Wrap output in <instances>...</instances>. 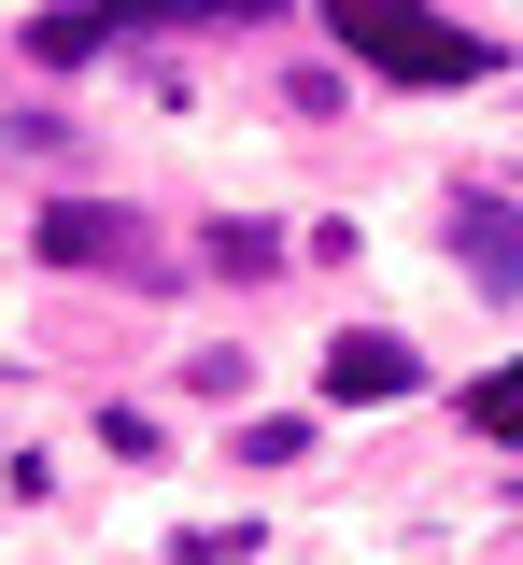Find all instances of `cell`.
I'll return each instance as SVG.
<instances>
[{
	"label": "cell",
	"instance_id": "6da1fadb",
	"mask_svg": "<svg viewBox=\"0 0 523 565\" xmlns=\"http://www.w3.org/2000/svg\"><path fill=\"white\" fill-rule=\"evenodd\" d=\"M325 29H340L382 85H481V71H495V43L452 29V14H425V0H325Z\"/></svg>",
	"mask_w": 523,
	"mask_h": 565
},
{
	"label": "cell",
	"instance_id": "7a4b0ae2",
	"mask_svg": "<svg viewBox=\"0 0 523 565\" xmlns=\"http://www.w3.org/2000/svg\"><path fill=\"white\" fill-rule=\"evenodd\" d=\"M255 14H284V0H72V14H29V57L85 71L99 43H128V29H255Z\"/></svg>",
	"mask_w": 523,
	"mask_h": 565
},
{
	"label": "cell",
	"instance_id": "3957f363",
	"mask_svg": "<svg viewBox=\"0 0 523 565\" xmlns=\"http://www.w3.org/2000/svg\"><path fill=\"white\" fill-rule=\"evenodd\" d=\"M396 382H410V353H396V340H354V353H340V396H396Z\"/></svg>",
	"mask_w": 523,
	"mask_h": 565
},
{
	"label": "cell",
	"instance_id": "277c9868",
	"mask_svg": "<svg viewBox=\"0 0 523 565\" xmlns=\"http://www.w3.org/2000/svg\"><path fill=\"white\" fill-rule=\"evenodd\" d=\"M467 424H481V438H510V452H523V367H495V382L467 396Z\"/></svg>",
	"mask_w": 523,
	"mask_h": 565
}]
</instances>
